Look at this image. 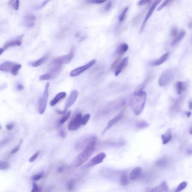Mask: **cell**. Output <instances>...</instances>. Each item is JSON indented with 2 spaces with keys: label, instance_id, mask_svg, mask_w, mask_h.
I'll return each instance as SVG.
<instances>
[{
  "label": "cell",
  "instance_id": "60d3db41",
  "mask_svg": "<svg viewBox=\"0 0 192 192\" xmlns=\"http://www.w3.org/2000/svg\"><path fill=\"white\" fill-rule=\"evenodd\" d=\"M11 137L10 136L7 137L6 138H5L4 139H3L2 141H1V146H3V145H6V144L8 143L9 141H11Z\"/></svg>",
  "mask_w": 192,
  "mask_h": 192
},
{
  "label": "cell",
  "instance_id": "277c9868",
  "mask_svg": "<svg viewBox=\"0 0 192 192\" xmlns=\"http://www.w3.org/2000/svg\"><path fill=\"white\" fill-rule=\"evenodd\" d=\"M49 86L50 84L49 83H47L45 85L43 95L39 99L38 110L39 113L41 115L44 113L46 109L49 97Z\"/></svg>",
  "mask_w": 192,
  "mask_h": 192
},
{
  "label": "cell",
  "instance_id": "c3c4849f",
  "mask_svg": "<svg viewBox=\"0 0 192 192\" xmlns=\"http://www.w3.org/2000/svg\"><path fill=\"white\" fill-rule=\"evenodd\" d=\"M150 0H140L139 2H138V5L139 6H143L149 3Z\"/></svg>",
  "mask_w": 192,
  "mask_h": 192
},
{
  "label": "cell",
  "instance_id": "d590c367",
  "mask_svg": "<svg viewBox=\"0 0 192 192\" xmlns=\"http://www.w3.org/2000/svg\"><path fill=\"white\" fill-rule=\"evenodd\" d=\"M9 164L8 162L2 161H0V169L1 170H5L9 169Z\"/></svg>",
  "mask_w": 192,
  "mask_h": 192
},
{
  "label": "cell",
  "instance_id": "b9f144b4",
  "mask_svg": "<svg viewBox=\"0 0 192 192\" xmlns=\"http://www.w3.org/2000/svg\"><path fill=\"white\" fill-rule=\"evenodd\" d=\"M41 189L39 188L35 182H33V187H32V190L31 192H40L41 191Z\"/></svg>",
  "mask_w": 192,
  "mask_h": 192
},
{
  "label": "cell",
  "instance_id": "f907efd6",
  "mask_svg": "<svg viewBox=\"0 0 192 192\" xmlns=\"http://www.w3.org/2000/svg\"><path fill=\"white\" fill-rule=\"evenodd\" d=\"M14 124L13 123H8L6 125V128L7 130L11 131L14 128Z\"/></svg>",
  "mask_w": 192,
  "mask_h": 192
},
{
  "label": "cell",
  "instance_id": "7bdbcfd3",
  "mask_svg": "<svg viewBox=\"0 0 192 192\" xmlns=\"http://www.w3.org/2000/svg\"><path fill=\"white\" fill-rule=\"evenodd\" d=\"M22 142V140H21L20 142L19 143V145L16 146V147H15L14 149H13V150H12L10 152L11 154H13L14 153H16V152H17L19 150V149L20 148V145H21V143Z\"/></svg>",
  "mask_w": 192,
  "mask_h": 192
},
{
  "label": "cell",
  "instance_id": "30bf717a",
  "mask_svg": "<svg viewBox=\"0 0 192 192\" xmlns=\"http://www.w3.org/2000/svg\"><path fill=\"white\" fill-rule=\"evenodd\" d=\"M161 1L162 0H155L154 2H153V3H152V5L151 6V8H150L149 11L148 13H147L146 17H145V19H144L142 25H141L140 30V32H141V33L143 31L147 20L151 17V15L153 14V11H154L156 7L160 3Z\"/></svg>",
  "mask_w": 192,
  "mask_h": 192
},
{
  "label": "cell",
  "instance_id": "3957f363",
  "mask_svg": "<svg viewBox=\"0 0 192 192\" xmlns=\"http://www.w3.org/2000/svg\"><path fill=\"white\" fill-rule=\"evenodd\" d=\"M97 141V137L94 135L88 134L80 138L75 144V147L78 150H81L86 148L91 143Z\"/></svg>",
  "mask_w": 192,
  "mask_h": 192
},
{
  "label": "cell",
  "instance_id": "681fc988",
  "mask_svg": "<svg viewBox=\"0 0 192 192\" xmlns=\"http://www.w3.org/2000/svg\"><path fill=\"white\" fill-rule=\"evenodd\" d=\"M112 3L111 1H109L107 4H106L105 7V9L106 11H109L110 10V8L112 7Z\"/></svg>",
  "mask_w": 192,
  "mask_h": 192
},
{
  "label": "cell",
  "instance_id": "74e56055",
  "mask_svg": "<svg viewBox=\"0 0 192 192\" xmlns=\"http://www.w3.org/2000/svg\"><path fill=\"white\" fill-rule=\"evenodd\" d=\"M122 57V56H117V58H116V59L114 61L112 65L111 66V69H113L114 68H115V67H116V66L118 65V63H120V61H121V59Z\"/></svg>",
  "mask_w": 192,
  "mask_h": 192
},
{
  "label": "cell",
  "instance_id": "5b68a950",
  "mask_svg": "<svg viewBox=\"0 0 192 192\" xmlns=\"http://www.w3.org/2000/svg\"><path fill=\"white\" fill-rule=\"evenodd\" d=\"M79 92L77 90H74L71 93L70 95L68 97L65 103L64 110L63 111L57 110V113L61 115H63L66 113L68 109L73 105L79 96Z\"/></svg>",
  "mask_w": 192,
  "mask_h": 192
},
{
  "label": "cell",
  "instance_id": "ffe728a7",
  "mask_svg": "<svg viewBox=\"0 0 192 192\" xmlns=\"http://www.w3.org/2000/svg\"><path fill=\"white\" fill-rule=\"evenodd\" d=\"M185 34L186 32L184 30L181 31L178 34H177V35L174 37L175 38H174L172 42L171 43V46H175L177 43H179L184 38L185 36Z\"/></svg>",
  "mask_w": 192,
  "mask_h": 192
},
{
  "label": "cell",
  "instance_id": "8fae6325",
  "mask_svg": "<svg viewBox=\"0 0 192 192\" xmlns=\"http://www.w3.org/2000/svg\"><path fill=\"white\" fill-rule=\"evenodd\" d=\"M74 51H75L74 48H72L69 53L67 55H64V56L56 57V58H55V59L60 62L61 64H68L71 62L72 59L74 57Z\"/></svg>",
  "mask_w": 192,
  "mask_h": 192
},
{
  "label": "cell",
  "instance_id": "4dcf8cb0",
  "mask_svg": "<svg viewBox=\"0 0 192 192\" xmlns=\"http://www.w3.org/2000/svg\"><path fill=\"white\" fill-rule=\"evenodd\" d=\"M176 88H177V92L178 94H181L182 92L185 89L184 84L183 82L179 81L176 84Z\"/></svg>",
  "mask_w": 192,
  "mask_h": 192
},
{
  "label": "cell",
  "instance_id": "91938a15",
  "mask_svg": "<svg viewBox=\"0 0 192 192\" xmlns=\"http://www.w3.org/2000/svg\"><path fill=\"white\" fill-rule=\"evenodd\" d=\"M187 153H188V154H192V149H191L188 150V152H187Z\"/></svg>",
  "mask_w": 192,
  "mask_h": 192
},
{
  "label": "cell",
  "instance_id": "94428289",
  "mask_svg": "<svg viewBox=\"0 0 192 192\" xmlns=\"http://www.w3.org/2000/svg\"><path fill=\"white\" fill-rule=\"evenodd\" d=\"M15 1V0H9V4H10V3H13V2H14V1Z\"/></svg>",
  "mask_w": 192,
  "mask_h": 192
},
{
  "label": "cell",
  "instance_id": "6125c7cd",
  "mask_svg": "<svg viewBox=\"0 0 192 192\" xmlns=\"http://www.w3.org/2000/svg\"><path fill=\"white\" fill-rule=\"evenodd\" d=\"M190 133H191V134H192V128L191 129V130L190 131Z\"/></svg>",
  "mask_w": 192,
  "mask_h": 192
},
{
  "label": "cell",
  "instance_id": "44dd1931",
  "mask_svg": "<svg viewBox=\"0 0 192 192\" xmlns=\"http://www.w3.org/2000/svg\"><path fill=\"white\" fill-rule=\"evenodd\" d=\"M67 95L65 92H61L56 95L54 99L50 103V105L51 106H53L56 105L61 99H63Z\"/></svg>",
  "mask_w": 192,
  "mask_h": 192
},
{
  "label": "cell",
  "instance_id": "7c38bea8",
  "mask_svg": "<svg viewBox=\"0 0 192 192\" xmlns=\"http://www.w3.org/2000/svg\"><path fill=\"white\" fill-rule=\"evenodd\" d=\"M62 66V64L54 59L49 66V73L56 75L61 71Z\"/></svg>",
  "mask_w": 192,
  "mask_h": 192
},
{
  "label": "cell",
  "instance_id": "ba28073f",
  "mask_svg": "<svg viewBox=\"0 0 192 192\" xmlns=\"http://www.w3.org/2000/svg\"><path fill=\"white\" fill-rule=\"evenodd\" d=\"M97 60L95 59L92 60V61H90L89 62H88V63L85 65L75 68L71 72L70 76L72 77H74L80 75L83 72L87 70L90 67L94 65L97 62Z\"/></svg>",
  "mask_w": 192,
  "mask_h": 192
},
{
  "label": "cell",
  "instance_id": "9f6ffc18",
  "mask_svg": "<svg viewBox=\"0 0 192 192\" xmlns=\"http://www.w3.org/2000/svg\"><path fill=\"white\" fill-rule=\"evenodd\" d=\"M189 109L190 110H192V101L189 102Z\"/></svg>",
  "mask_w": 192,
  "mask_h": 192
},
{
  "label": "cell",
  "instance_id": "4fadbf2b",
  "mask_svg": "<svg viewBox=\"0 0 192 192\" xmlns=\"http://www.w3.org/2000/svg\"><path fill=\"white\" fill-rule=\"evenodd\" d=\"M123 111H122L119 113L117 114L116 116H115L112 119L110 120L109 122H108L107 125L105 128H104L103 130V132H102V134H105L107 131L109 129L111 128L114 125H115L116 123H117L120 119H121L122 117V115H123Z\"/></svg>",
  "mask_w": 192,
  "mask_h": 192
},
{
  "label": "cell",
  "instance_id": "d6986e66",
  "mask_svg": "<svg viewBox=\"0 0 192 192\" xmlns=\"http://www.w3.org/2000/svg\"><path fill=\"white\" fill-rule=\"evenodd\" d=\"M170 54V53L169 52L166 53L164 54V55H163L159 59L156 60V61L152 62L151 63V64H152V65L154 66L161 65L163 64V63H164L165 61H167V60L169 58Z\"/></svg>",
  "mask_w": 192,
  "mask_h": 192
},
{
  "label": "cell",
  "instance_id": "d4e9b609",
  "mask_svg": "<svg viewBox=\"0 0 192 192\" xmlns=\"http://www.w3.org/2000/svg\"><path fill=\"white\" fill-rule=\"evenodd\" d=\"M171 131L170 129H169L165 134H162L161 135V139L162 140H163V144L165 145V144L167 143L171 140Z\"/></svg>",
  "mask_w": 192,
  "mask_h": 192
},
{
  "label": "cell",
  "instance_id": "7dc6e473",
  "mask_svg": "<svg viewBox=\"0 0 192 192\" xmlns=\"http://www.w3.org/2000/svg\"><path fill=\"white\" fill-rule=\"evenodd\" d=\"M74 181L73 180H71L69 181L68 183V188L69 191H71L73 189V186H74Z\"/></svg>",
  "mask_w": 192,
  "mask_h": 192
},
{
  "label": "cell",
  "instance_id": "83f0119b",
  "mask_svg": "<svg viewBox=\"0 0 192 192\" xmlns=\"http://www.w3.org/2000/svg\"><path fill=\"white\" fill-rule=\"evenodd\" d=\"M128 179L127 174L125 173H123L121 175V179H120V183L121 185L125 186L128 184Z\"/></svg>",
  "mask_w": 192,
  "mask_h": 192
},
{
  "label": "cell",
  "instance_id": "ee69618b",
  "mask_svg": "<svg viewBox=\"0 0 192 192\" xmlns=\"http://www.w3.org/2000/svg\"><path fill=\"white\" fill-rule=\"evenodd\" d=\"M43 173H39L33 176L32 177V179L34 181H38L39 180L42 178L43 177Z\"/></svg>",
  "mask_w": 192,
  "mask_h": 192
},
{
  "label": "cell",
  "instance_id": "484cf974",
  "mask_svg": "<svg viewBox=\"0 0 192 192\" xmlns=\"http://www.w3.org/2000/svg\"><path fill=\"white\" fill-rule=\"evenodd\" d=\"M35 19L36 17L34 15H27L25 18V22L26 26L29 27H32L34 26Z\"/></svg>",
  "mask_w": 192,
  "mask_h": 192
},
{
  "label": "cell",
  "instance_id": "9a60e30c",
  "mask_svg": "<svg viewBox=\"0 0 192 192\" xmlns=\"http://www.w3.org/2000/svg\"><path fill=\"white\" fill-rule=\"evenodd\" d=\"M21 44V42L19 39L6 42L4 45L0 49V55H2L8 48L13 46H20Z\"/></svg>",
  "mask_w": 192,
  "mask_h": 192
},
{
  "label": "cell",
  "instance_id": "5bb4252c",
  "mask_svg": "<svg viewBox=\"0 0 192 192\" xmlns=\"http://www.w3.org/2000/svg\"><path fill=\"white\" fill-rule=\"evenodd\" d=\"M129 59L128 57H126L119 63L115 69V76H118L120 73L125 69L126 67L128 65Z\"/></svg>",
  "mask_w": 192,
  "mask_h": 192
},
{
  "label": "cell",
  "instance_id": "1f68e13d",
  "mask_svg": "<svg viewBox=\"0 0 192 192\" xmlns=\"http://www.w3.org/2000/svg\"><path fill=\"white\" fill-rule=\"evenodd\" d=\"M71 115V111H68L65 113L64 115L62 116V118L60 120L59 124L61 125L63 124L69 118Z\"/></svg>",
  "mask_w": 192,
  "mask_h": 192
},
{
  "label": "cell",
  "instance_id": "e575fe53",
  "mask_svg": "<svg viewBox=\"0 0 192 192\" xmlns=\"http://www.w3.org/2000/svg\"><path fill=\"white\" fill-rule=\"evenodd\" d=\"M187 185H188V183H187V182H182V183H180L179 185H178V187L176 188L175 191L177 192L182 191V190L185 189L186 187H187Z\"/></svg>",
  "mask_w": 192,
  "mask_h": 192
},
{
  "label": "cell",
  "instance_id": "6da1fadb",
  "mask_svg": "<svg viewBox=\"0 0 192 192\" xmlns=\"http://www.w3.org/2000/svg\"><path fill=\"white\" fill-rule=\"evenodd\" d=\"M146 92L143 91L136 94H133L130 101V106L133 113L136 116L140 115L145 107L146 98Z\"/></svg>",
  "mask_w": 192,
  "mask_h": 192
},
{
  "label": "cell",
  "instance_id": "52a82bcc",
  "mask_svg": "<svg viewBox=\"0 0 192 192\" xmlns=\"http://www.w3.org/2000/svg\"><path fill=\"white\" fill-rule=\"evenodd\" d=\"M82 115L79 113L75 115L71 120L68 126V129L70 131L77 130L82 125L81 122Z\"/></svg>",
  "mask_w": 192,
  "mask_h": 192
},
{
  "label": "cell",
  "instance_id": "db71d44e",
  "mask_svg": "<svg viewBox=\"0 0 192 192\" xmlns=\"http://www.w3.org/2000/svg\"><path fill=\"white\" fill-rule=\"evenodd\" d=\"M17 89L18 91H22V90L24 89V87L21 84H19L17 85Z\"/></svg>",
  "mask_w": 192,
  "mask_h": 192
},
{
  "label": "cell",
  "instance_id": "bcb514c9",
  "mask_svg": "<svg viewBox=\"0 0 192 192\" xmlns=\"http://www.w3.org/2000/svg\"><path fill=\"white\" fill-rule=\"evenodd\" d=\"M39 152H37V153H36L35 154L33 155V156H32V157L29 158V161L31 162V163H32L35 160L37 157H38V155H39Z\"/></svg>",
  "mask_w": 192,
  "mask_h": 192
},
{
  "label": "cell",
  "instance_id": "f5cc1de1",
  "mask_svg": "<svg viewBox=\"0 0 192 192\" xmlns=\"http://www.w3.org/2000/svg\"><path fill=\"white\" fill-rule=\"evenodd\" d=\"M59 135L62 138H65L66 137V134L65 132L63 129H61L60 130L59 133Z\"/></svg>",
  "mask_w": 192,
  "mask_h": 192
},
{
  "label": "cell",
  "instance_id": "4316f807",
  "mask_svg": "<svg viewBox=\"0 0 192 192\" xmlns=\"http://www.w3.org/2000/svg\"><path fill=\"white\" fill-rule=\"evenodd\" d=\"M21 68V65L20 64L15 63L12 68L11 71V74L14 76H16L19 74V70Z\"/></svg>",
  "mask_w": 192,
  "mask_h": 192
},
{
  "label": "cell",
  "instance_id": "2e32d148",
  "mask_svg": "<svg viewBox=\"0 0 192 192\" xmlns=\"http://www.w3.org/2000/svg\"><path fill=\"white\" fill-rule=\"evenodd\" d=\"M142 173V169L140 167H137L132 170L129 175V178L134 181L137 179L141 176Z\"/></svg>",
  "mask_w": 192,
  "mask_h": 192
},
{
  "label": "cell",
  "instance_id": "8d00e7d4",
  "mask_svg": "<svg viewBox=\"0 0 192 192\" xmlns=\"http://www.w3.org/2000/svg\"><path fill=\"white\" fill-rule=\"evenodd\" d=\"M107 0H86V2L92 4H101L106 2Z\"/></svg>",
  "mask_w": 192,
  "mask_h": 192
},
{
  "label": "cell",
  "instance_id": "e0dca14e",
  "mask_svg": "<svg viewBox=\"0 0 192 192\" xmlns=\"http://www.w3.org/2000/svg\"><path fill=\"white\" fill-rule=\"evenodd\" d=\"M15 63L12 62H5L0 65V70L5 72H11Z\"/></svg>",
  "mask_w": 192,
  "mask_h": 192
},
{
  "label": "cell",
  "instance_id": "816d5d0a",
  "mask_svg": "<svg viewBox=\"0 0 192 192\" xmlns=\"http://www.w3.org/2000/svg\"><path fill=\"white\" fill-rule=\"evenodd\" d=\"M51 1V0H45V1H44L41 5L38 6V7H37V8H38V9H39V8H43V7H44V6L46 5L49 3V1Z\"/></svg>",
  "mask_w": 192,
  "mask_h": 192
},
{
  "label": "cell",
  "instance_id": "603a6c76",
  "mask_svg": "<svg viewBox=\"0 0 192 192\" xmlns=\"http://www.w3.org/2000/svg\"><path fill=\"white\" fill-rule=\"evenodd\" d=\"M169 188H168L167 184L166 182L164 181V182H162L161 184L159 187H156L155 188H153L151 190V192H163L168 191Z\"/></svg>",
  "mask_w": 192,
  "mask_h": 192
},
{
  "label": "cell",
  "instance_id": "f35d334b",
  "mask_svg": "<svg viewBox=\"0 0 192 192\" xmlns=\"http://www.w3.org/2000/svg\"><path fill=\"white\" fill-rule=\"evenodd\" d=\"M171 1H172V0H165V1L162 3L161 5L158 7L157 10H158V11H159L162 10L163 8H164V7H166V6H167Z\"/></svg>",
  "mask_w": 192,
  "mask_h": 192
},
{
  "label": "cell",
  "instance_id": "836d02e7",
  "mask_svg": "<svg viewBox=\"0 0 192 192\" xmlns=\"http://www.w3.org/2000/svg\"><path fill=\"white\" fill-rule=\"evenodd\" d=\"M128 10V7H126L123 11L121 13L119 17V21L120 23H122L124 20L126 14Z\"/></svg>",
  "mask_w": 192,
  "mask_h": 192
},
{
  "label": "cell",
  "instance_id": "11a10c76",
  "mask_svg": "<svg viewBox=\"0 0 192 192\" xmlns=\"http://www.w3.org/2000/svg\"><path fill=\"white\" fill-rule=\"evenodd\" d=\"M63 170H64V168L62 167H60L58 168V171L60 173L63 172Z\"/></svg>",
  "mask_w": 192,
  "mask_h": 192
},
{
  "label": "cell",
  "instance_id": "6f0895ef",
  "mask_svg": "<svg viewBox=\"0 0 192 192\" xmlns=\"http://www.w3.org/2000/svg\"><path fill=\"white\" fill-rule=\"evenodd\" d=\"M186 115L188 117H190L191 115V111H188L186 113Z\"/></svg>",
  "mask_w": 192,
  "mask_h": 192
},
{
  "label": "cell",
  "instance_id": "cb8c5ba5",
  "mask_svg": "<svg viewBox=\"0 0 192 192\" xmlns=\"http://www.w3.org/2000/svg\"><path fill=\"white\" fill-rule=\"evenodd\" d=\"M128 45L125 43H123L121 44L116 50V53L118 56H122L128 50Z\"/></svg>",
  "mask_w": 192,
  "mask_h": 192
},
{
  "label": "cell",
  "instance_id": "ac0fdd59",
  "mask_svg": "<svg viewBox=\"0 0 192 192\" xmlns=\"http://www.w3.org/2000/svg\"><path fill=\"white\" fill-rule=\"evenodd\" d=\"M49 56V53L47 54L45 56L39 59L37 61H33L29 63V65L31 67H39L43 64V63L47 60Z\"/></svg>",
  "mask_w": 192,
  "mask_h": 192
},
{
  "label": "cell",
  "instance_id": "7402d4cb",
  "mask_svg": "<svg viewBox=\"0 0 192 192\" xmlns=\"http://www.w3.org/2000/svg\"><path fill=\"white\" fill-rule=\"evenodd\" d=\"M169 163V159L166 157H163L157 160L155 165L159 167H165L167 166Z\"/></svg>",
  "mask_w": 192,
  "mask_h": 192
},
{
  "label": "cell",
  "instance_id": "9c48e42d",
  "mask_svg": "<svg viewBox=\"0 0 192 192\" xmlns=\"http://www.w3.org/2000/svg\"><path fill=\"white\" fill-rule=\"evenodd\" d=\"M106 154L104 152L98 153L87 163L85 165V167L90 168L92 167L95 165L100 164L103 162V160L106 157Z\"/></svg>",
  "mask_w": 192,
  "mask_h": 192
},
{
  "label": "cell",
  "instance_id": "680465c9",
  "mask_svg": "<svg viewBox=\"0 0 192 192\" xmlns=\"http://www.w3.org/2000/svg\"><path fill=\"white\" fill-rule=\"evenodd\" d=\"M188 27L189 28H192V21H190L189 22V24H188Z\"/></svg>",
  "mask_w": 192,
  "mask_h": 192
},
{
  "label": "cell",
  "instance_id": "8992f818",
  "mask_svg": "<svg viewBox=\"0 0 192 192\" xmlns=\"http://www.w3.org/2000/svg\"><path fill=\"white\" fill-rule=\"evenodd\" d=\"M174 72L171 69H168L163 72L159 79V86H164L170 82L173 77Z\"/></svg>",
  "mask_w": 192,
  "mask_h": 192
},
{
  "label": "cell",
  "instance_id": "d6a6232c",
  "mask_svg": "<svg viewBox=\"0 0 192 192\" xmlns=\"http://www.w3.org/2000/svg\"><path fill=\"white\" fill-rule=\"evenodd\" d=\"M91 115L90 114H86L83 116H82L81 118V122L83 125H85L87 124V122L91 117Z\"/></svg>",
  "mask_w": 192,
  "mask_h": 192
},
{
  "label": "cell",
  "instance_id": "f6af8a7d",
  "mask_svg": "<svg viewBox=\"0 0 192 192\" xmlns=\"http://www.w3.org/2000/svg\"><path fill=\"white\" fill-rule=\"evenodd\" d=\"M170 34L172 37H175L177 34V29L176 27H173L171 28L170 31Z\"/></svg>",
  "mask_w": 192,
  "mask_h": 192
},
{
  "label": "cell",
  "instance_id": "f546056e",
  "mask_svg": "<svg viewBox=\"0 0 192 192\" xmlns=\"http://www.w3.org/2000/svg\"><path fill=\"white\" fill-rule=\"evenodd\" d=\"M149 123L145 121H140L136 124V127L138 129H143L149 126Z\"/></svg>",
  "mask_w": 192,
  "mask_h": 192
},
{
  "label": "cell",
  "instance_id": "ab89813d",
  "mask_svg": "<svg viewBox=\"0 0 192 192\" xmlns=\"http://www.w3.org/2000/svg\"><path fill=\"white\" fill-rule=\"evenodd\" d=\"M19 6H20V1L19 0H15V1L13 2L12 6L15 10H18L19 9Z\"/></svg>",
  "mask_w": 192,
  "mask_h": 192
},
{
  "label": "cell",
  "instance_id": "f1b7e54d",
  "mask_svg": "<svg viewBox=\"0 0 192 192\" xmlns=\"http://www.w3.org/2000/svg\"><path fill=\"white\" fill-rule=\"evenodd\" d=\"M55 75L49 72L46 74L41 75L39 77V80L40 81H44V80H50L52 79Z\"/></svg>",
  "mask_w": 192,
  "mask_h": 192
},
{
  "label": "cell",
  "instance_id": "7a4b0ae2",
  "mask_svg": "<svg viewBox=\"0 0 192 192\" xmlns=\"http://www.w3.org/2000/svg\"><path fill=\"white\" fill-rule=\"evenodd\" d=\"M97 141H93L84 149L82 152L78 155L74 162V165L78 167L87 161L90 156L94 152Z\"/></svg>",
  "mask_w": 192,
  "mask_h": 192
}]
</instances>
